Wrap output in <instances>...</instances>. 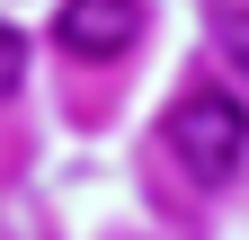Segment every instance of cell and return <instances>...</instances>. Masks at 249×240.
I'll return each instance as SVG.
<instances>
[{
    "label": "cell",
    "mask_w": 249,
    "mask_h": 240,
    "mask_svg": "<svg viewBox=\"0 0 249 240\" xmlns=\"http://www.w3.org/2000/svg\"><path fill=\"white\" fill-rule=\"evenodd\" d=\"M18 80H27V36H18V27H0V107L18 98Z\"/></svg>",
    "instance_id": "obj_4"
},
{
    "label": "cell",
    "mask_w": 249,
    "mask_h": 240,
    "mask_svg": "<svg viewBox=\"0 0 249 240\" xmlns=\"http://www.w3.org/2000/svg\"><path fill=\"white\" fill-rule=\"evenodd\" d=\"M160 142H169V160L196 178V187H223V178L249 160V107L231 98V89H187V98L169 107Z\"/></svg>",
    "instance_id": "obj_1"
},
{
    "label": "cell",
    "mask_w": 249,
    "mask_h": 240,
    "mask_svg": "<svg viewBox=\"0 0 249 240\" xmlns=\"http://www.w3.org/2000/svg\"><path fill=\"white\" fill-rule=\"evenodd\" d=\"M213 45L249 71V0H223V9H213Z\"/></svg>",
    "instance_id": "obj_3"
},
{
    "label": "cell",
    "mask_w": 249,
    "mask_h": 240,
    "mask_svg": "<svg viewBox=\"0 0 249 240\" xmlns=\"http://www.w3.org/2000/svg\"><path fill=\"white\" fill-rule=\"evenodd\" d=\"M142 27V0H62L53 9V45L80 53V63H116Z\"/></svg>",
    "instance_id": "obj_2"
}]
</instances>
